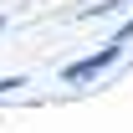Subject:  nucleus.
<instances>
[{
  "label": "nucleus",
  "instance_id": "1",
  "mask_svg": "<svg viewBox=\"0 0 133 133\" xmlns=\"http://www.w3.org/2000/svg\"><path fill=\"white\" fill-rule=\"evenodd\" d=\"M123 46H128V41L113 36L102 51H92V56H82V62H66V66H62V82L77 87V82H92V77H102V72H113V66L123 62Z\"/></svg>",
  "mask_w": 133,
  "mask_h": 133
},
{
  "label": "nucleus",
  "instance_id": "2",
  "mask_svg": "<svg viewBox=\"0 0 133 133\" xmlns=\"http://www.w3.org/2000/svg\"><path fill=\"white\" fill-rule=\"evenodd\" d=\"M26 87V77H0V97H10V92H21Z\"/></svg>",
  "mask_w": 133,
  "mask_h": 133
},
{
  "label": "nucleus",
  "instance_id": "3",
  "mask_svg": "<svg viewBox=\"0 0 133 133\" xmlns=\"http://www.w3.org/2000/svg\"><path fill=\"white\" fill-rule=\"evenodd\" d=\"M118 36H123V41H133V16L123 21V26H118Z\"/></svg>",
  "mask_w": 133,
  "mask_h": 133
},
{
  "label": "nucleus",
  "instance_id": "4",
  "mask_svg": "<svg viewBox=\"0 0 133 133\" xmlns=\"http://www.w3.org/2000/svg\"><path fill=\"white\" fill-rule=\"evenodd\" d=\"M0 31H5V16H0Z\"/></svg>",
  "mask_w": 133,
  "mask_h": 133
}]
</instances>
